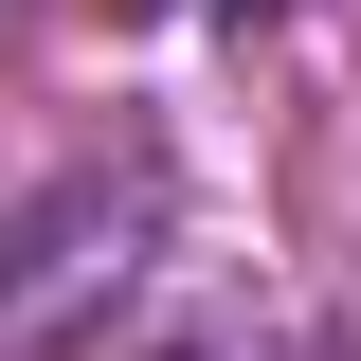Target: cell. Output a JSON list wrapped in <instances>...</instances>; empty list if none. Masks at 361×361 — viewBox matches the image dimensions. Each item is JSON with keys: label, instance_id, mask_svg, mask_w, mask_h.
Wrapping results in <instances>:
<instances>
[{"label": "cell", "instance_id": "obj_2", "mask_svg": "<svg viewBox=\"0 0 361 361\" xmlns=\"http://www.w3.org/2000/svg\"><path fill=\"white\" fill-rule=\"evenodd\" d=\"M199 18H271V0H199Z\"/></svg>", "mask_w": 361, "mask_h": 361}, {"label": "cell", "instance_id": "obj_1", "mask_svg": "<svg viewBox=\"0 0 361 361\" xmlns=\"http://www.w3.org/2000/svg\"><path fill=\"white\" fill-rule=\"evenodd\" d=\"M127 253H145V180H54V199H18V217H0V361L73 343V325L127 289Z\"/></svg>", "mask_w": 361, "mask_h": 361}, {"label": "cell", "instance_id": "obj_3", "mask_svg": "<svg viewBox=\"0 0 361 361\" xmlns=\"http://www.w3.org/2000/svg\"><path fill=\"white\" fill-rule=\"evenodd\" d=\"M325 361H361V343H325Z\"/></svg>", "mask_w": 361, "mask_h": 361}]
</instances>
